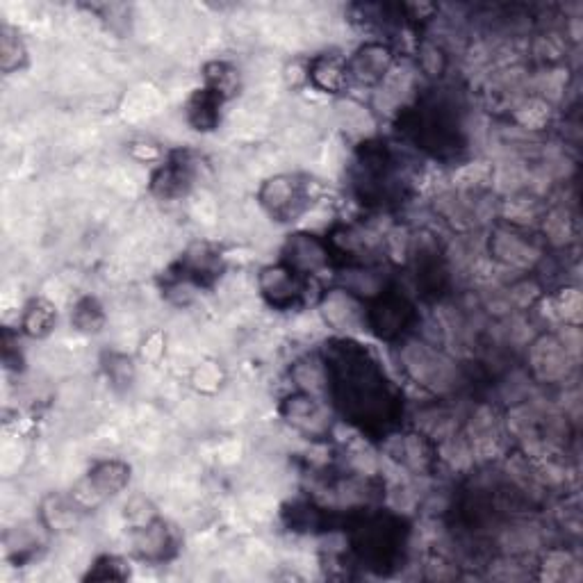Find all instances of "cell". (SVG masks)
<instances>
[{
	"label": "cell",
	"mask_w": 583,
	"mask_h": 583,
	"mask_svg": "<svg viewBox=\"0 0 583 583\" xmlns=\"http://www.w3.org/2000/svg\"><path fill=\"white\" fill-rule=\"evenodd\" d=\"M130 481V467L121 461H103L96 463L94 470L89 472L85 479L76 483L71 497L76 499V504L82 511H92L98 504H103L105 499L117 495L119 490L128 486Z\"/></svg>",
	"instance_id": "obj_3"
},
{
	"label": "cell",
	"mask_w": 583,
	"mask_h": 583,
	"mask_svg": "<svg viewBox=\"0 0 583 583\" xmlns=\"http://www.w3.org/2000/svg\"><path fill=\"white\" fill-rule=\"evenodd\" d=\"M190 180L192 174L187 162L174 158L153 176V192L164 196V199H174V196L185 194L187 187H190Z\"/></svg>",
	"instance_id": "obj_14"
},
{
	"label": "cell",
	"mask_w": 583,
	"mask_h": 583,
	"mask_svg": "<svg viewBox=\"0 0 583 583\" xmlns=\"http://www.w3.org/2000/svg\"><path fill=\"white\" fill-rule=\"evenodd\" d=\"M328 258H331L328 244H324L315 235H292L285 244V265L292 267L301 276L317 274L319 269L328 265Z\"/></svg>",
	"instance_id": "obj_7"
},
{
	"label": "cell",
	"mask_w": 583,
	"mask_h": 583,
	"mask_svg": "<svg viewBox=\"0 0 583 583\" xmlns=\"http://www.w3.org/2000/svg\"><path fill=\"white\" fill-rule=\"evenodd\" d=\"M224 96H219L212 89H203V92L194 94V98L187 105V117H190L192 126L196 130H212L219 121V105Z\"/></svg>",
	"instance_id": "obj_15"
},
{
	"label": "cell",
	"mask_w": 583,
	"mask_h": 583,
	"mask_svg": "<svg viewBox=\"0 0 583 583\" xmlns=\"http://www.w3.org/2000/svg\"><path fill=\"white\" fill-rule=\"evenodd\" d=\"M281 415L294 429L306 435H322L328 431L326 408L308 392H297L287 397L281 406Z\"/></svg>",
	"instance_id": "obj_8"
},
{
	"label": "cell",
	"mask_w": 583,
	"mask_h": 583,
	"mask_svg": "<svg viewBox=\"0 0 583 583\" xmlns=\"http://www.w3.org/2000/svg\"><path fill=\"white\" fill-rule=\"evenodd\" d=\"M87 579H92V581H123V579H128V568H126V563H123L121 558H117V556H101L92 565Z\"/></svg>",
	"instance_id": "obj_18"
},
{
	"label": "cell",
	"mask_w": 583,
	"mask_h": 583,
	"mask_svg": "<svg viewBox=\"0 0 583 583\" xmlns=\"http://www.w3.org/2000/svg\"><path fill=\"white\" fill-rule=\"evenodd\" d=\"M490 251H495L506 265H522L527 267L533 260H538V249L531 240H527L520 231H497L495 240H490Z\"/></svg>",
	"instance_id": "obj_11"
},
{
	"label": "cell",
	"mask_w": 583,
	"mask_h": 583,
	"mask_svg": "<svg viewBox=\"0 0 583 583\" xmlns=\"http://www.w3.org/2000/svg\"><path fill=\"white\" fill-rule=\"evenodd\" d=\"M413 306L404 297H394V294H381L379 301L369 310V326L385 340L399 338L413 322Z\"/></svg>",
	"instance_id": "obj_6"
},
{
	"label": "cell",
	"mask_w": 583,
	"mask_h": 583,
	"mask_svg": "<svg viewBox=\"0 0 583 583\" xmlns=\"http://www.w3.org/2000/svg\"><path fill=\"white\" fill-rule=\"evenodd\" d=\"M306 278L299 272H294L292 267L283 265L265 267L260 272V290L265 294V299L276 308H290L294 303H299L306 297Z\"/></svg>",
	"instance_id": "obj_4"
},
{
	"label": "cell",
	"mask_w": 583,
	"mask_h": 583,
	"mask_svg": "<svg viewBox=\"0 0 583 583\" xmlns=\"http://www.w3.org/2000/svg\"><path fill=\"white\" fill-rule=\"evenodd\" d=\"M0 60H3V71L12 73L14 69H19L23 60H26V48H23L21 39L10 30H3V39H0Z\"/></svg>",
	"instance_id": "obj_19"
},
{
	"label": "cell",
	"mask_w": 583,
	"mask_h": 583,
	"mask_svg": "<svg viewBox=\"0 0 583 583\" xmlns=\"http://www.w3.org/2000/svg\"><path fill=\"white\" fill-rule=\"evenodd\" d=\"M55 322L57 310L53 303L46 299H32L26 306V312H23L21 326L30 338H46V335L53 331Z\"/></svg>",
	"instance_id": "obj_16"
},
{
	"label": "cell",
	"mask_w": 583,
	"mask_h": 583,
	"mask_svg": "<svg viewBox=\"0 0 583 583\" xmlns=\"http://www.w3.org/2000/svg\"><path fill=\"white\" fill-rule=\"evenodd\" d=\"M308 78L315 82V87L324 89V92H342L344 85H349L347 62L328 53L312 57L308 64Z\"/></svg>",
	"instance_id": "obj_12"
},
{
	"label": "cell",
	"mask_w": 583,
	"mask_h": 583,
	"mask_svg": "<svg viewBox=\"0 0 583 583\" xmlns=\"http://www.w3.org/2000/svg\"><path fill=\"white\" fill-rule=\"evenodd\" d=\"M73 324L78 326V331L92 333L98 331V326L103 324V312L101 306L94 299H82L76 310H73Z\"/></svg>",
	"instance_id": "obj_20"
},
{
	"label": "cell",
	"mask_w": 583,
	"mask_h": 583,
	"mask_svg": "<svg viewBox=\"0 0 583 583\" xmlns=\"http://www.w3.org/2000/svg\"><path fill=\"white\" fill-rule=\"evenodd\" d=\"M312 180L306 176H276L267 180L260 192V203L272 217L281 221L299 217L312 203Z\"/></svg>",
	"instance_id": "obj_2"
},
{
	"label": "cell",
	"mask_w": 583,
	"mask_h": 583,
	"mask_svg": "<svg viewBox=\"0 0 583 583\" xmlns=\"http://www.w3.org/2000/svg\"><path fill=\"white\" fill-rule=\"evenodd\" d=\"M426 123H429V126H431V128H435V130H438V119H435V117H431V119H429V121H426ZM442 126H445V114H442V117H440V135H442V139H445V137H447L449 133H447V130H445V128H442Z\"/></svg>",
	"instance_id": "obj_22"
},
{
	"label": "cell",
	"mask_w": 583,
	"mask_h": 583,
	"mask_svg": "<svg viewBox=\"0 0 583 583\" xmlns=\"http://www.w3.org/2000/svg\"><path fill=\"white\" fill-rule=\"evenodd\" d=\"M531 363L536 372H540L545 381H558L568 374L570 351L563 347V342L543 335L531 349Z\"/></svg>",
	"instance_id": "obj_10"
},
{
	"label": "cell",
	"mask_w": 583,
	"mask_h": 583,
	"mask_svg": "<svg viewBox=\"0 0 583 583\" xmlns=\"http://www.w3.org/2000/svg\"><path fill=\"white\" fill-rule=\"evenodd\" d=\"M82 508L76 504L73 497H48L44 506H41V520L51 531L62 533V531H71L82 517Z\"/></svg>",
	"instance_id": "obj_13"
},
{
	"label": "cell",
	"mask_w": 583,
	"mask_h": 583,
	"mask_svg": "<svg viewBox=\"0 0 583 583\" xmlns=\"http://www.w3.org/2000/svg\"><path fill=\"white\" fill-rule=\"evenodd\" d=\"M392 67V51L383 44H365L360 51L347 62L349 80H356L358 85H379L388 76Z\"/></svg>",
	"instance_id": "obj_9"
},
{
	"label": "cell",
	"mask_w": 583,
	"mask_h": 583,
	"mask_svg": "<svg viewBox=\"0 0 583 583\" xmlns=\"http://www.w3.org/2000/svg\"><path fill=\"white\" fill-rule=\"evenodd\" d=\"M133 531V552L137 558L149 563H162L174 558L178 552V536L164 520H153L151 524Z\"/></svg>",
	"instance_id": "obj_5"
},
{
	"label": "cell",
	"mask_w": 583,
	"mask_h": 583,
	"mask_svg": "<svg viewBox=\"0 0 583 583\" xmlns=\"http://www.w3.org/2000/svg\"><path fill=\"white\" fill-rule=\"evenodd\" d=\"M324 308H326L324 310L326 322H331L338 328H347V326L351 328L360 319V306L349 290L333 292L331 297H326Z\"/></svg>",
	"instance_id": "obj_17"
},
{
	"label": "cell",
	"mask_w": 583,
	"mask_h": 583,
	"mask_svg": "<svg viewBox=\"0 0 583 583\" xmlns=\"http://www.w3.org/2000/svg\"><path fill=\"white\" fill-rule=\"evenodd\" d=\"M126 517H128L130 527L139 529V527H146V524H151L153 520H158V513H155L153 504L146 497H133L126 506Z\"/></svg>",
	"instance_id": "obj_21"
},
{
	"label": "cell",
	"mask_w": 583,
	"mask_h": 583,
	"mask_svg": "<svg viewBox=\"0 0 583 583\" xmlns=\"http://www.w3.org/2000/svg\"><path fill=\"white\" fill-rule=\"evenodd\" d=\"M326 388H331L344 415L353 422L383 424L392 420L397 397L383 369L358 344L342 342L326 365Z\"/></svg>",
	"instance_id": "obj_1"
}]
</instances>
